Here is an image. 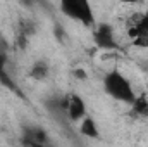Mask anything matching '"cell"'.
I'll return each mask as SVG.
<instances>
[{"label": "cell", "mask_w": 148, "mask_h": 147, "mask_svg": "<svg viewBox=\"0 0 148 147\" xmlns=\"http://www.w3.org/2000/svg\"><path fill=\"white\" fill-rule=\"evenodd\" d=\"M131 43L138 49H148V12L136 17V21L127 28Z\"/></svg>", "instance_id": "cell-4"}, {"label": "cell", "mask_w": 148, "mask_h": 147, "mask_svg": "<svg viewBox=\"0 0 148 147\" xmlns=\"http://www.w3.org/2000/svg\"><path fill=\"white\" fill-rule=\"evenodd\" d=\"M45 109L50 112V116L59 121V123H66L69 121L67 118V107H66V95H55V97H50L48 101H45ZM71 123V121H69Z\"/></svg>", "instance_id": "cell-7"}, {"label": "cell", "mask_w": 148, "mask_h": 147, "mask_svg": "<svg viewBox=\"0 0 148 147\" xmlns=\"http://www.w3.org/2000/svg\"><path fill=\"white\" fill-rule=\"evenodd\" d=\"M131 109L134 114H138V116H148V101L147 97H136L134 99V102L131 104Z\"/></svg>", "instance_id": "cell-10"}, {"label": "cell", "mask_w": 148, "mask_h": 147, "mask_svg": "<svg viewBox=\"0 0 148 147\" xmlns=\"http://www.w3.org/2000/svg\"><path fill=\"white\" fill-rule=\"evenodd\" d=\"M0 83H3L9 88H14V83L7 73V55L0 50Z\"/></svg>", "instance_id": "cell-9"}, {"label": "cell", "mask_w": 148, "mask_h": 147, "mask_svg": "<svg viewBox=\"0 0 148 147\" xmlns=\"http://www.w3.org/2000/svg\"><path fill=\"white\" fill-rule=\"evenodd\" d=\"M59 7L66 17L81 23L83 26L95 24V12L90 0H59Z\"/></svg>", "instance_id": "cell-2"}, {"label": "cell", "mask_w": 148, "mask_h": 147, "mask_svg": "<svg viewBox=\"0 0 148 147\" xmlns=\"http://www.w3.org/2000/svg\"><path fill=\"white\" fill-rule=\"evenodd\" d=\"M79 132L88 137V139H98L100 137V132H98V126H97V121L91 118V116H84L81 119V125H79Z\"/></svg>", "instance_id": "cell-8"}, {"label": "cell", "mask_w": 148, "mask_h": 147, "mask_svg": "<svg viewBox=\"0 0 148 147\" xmlns=\"http://www.w3.org/2000/svg\"><path fill=\"white\" fill-rule=\"evenodd\" d=\"M66 107H67V118L71 123H77L86 116V102L77 94L66 95Z\"/></svg>", "instance_id": "cell-6"}, {"label": "cell", "mask_w": 148, "mask_h": 147, "mask_svg": "<svg viewBox=\"0 0 148 147\" xmlns=\"http://www.w3.org/2000/svg\"><path fill=\"white\" fill-rule=\"evenodd\" d=\"M93 42L102 50H117L119 49V43L115 38V30L109 23L97 24V28L93 31Z\"/></svg>", "instance_id": "cell-3"}, {"label": "cell", "mask_w": 148, "mask_h": 147, "mask_svg": "<svg viewBox=\"0 0 148 147\" xmlns=\"http://www.w3.org/2000/svg\"><path fill=\"white\" fill-rule=\"evenodd\" d=\"M121 3H127V5H136V3H141L143 0H119Z\"/></svg>", "instance_id": "cell-12"}, {"label": "cell", "mask_w": 148, "mask_h": 147, "mask_svg": "<svg viewBox=\"0 0 148 147\" xmlns=\"http://www.w3.org/2000/svg\"><path fill=\"white\" fill-rule=\"evenodd\" d=\"M23 144L24 146H47L50 144V139L47 135V132L36 126V125H24L23 126Z\"/></svg>", "instance_id": "cell-5"}, {"label": "cell", "mask_w": 148, "mask_h": 147, "mask_svg": "<svg viewBox=\"0 0 148 147\" xmlns=\"http://www.w3.org/2000/svg\"><path fill=\"white\" fill-rule=\"evenodd\" d=\"M103 90L110 99L122 102V104H127V106H131L136 99L131 81L119 69H112L103 76Z\"/></svg>", "instance_id": "cell-1"}, {"label": "cell", "mask_w": 148, "mask_h": 147, "mask_svg": "<svg viewBox=\"0 0 148 147\" xmlns=\"http://www.w3.org/2000/svg\"><path fill=\"white\" fill-rule=\"evenodd\" d=\"M48 76V64L47 62H36L31 68V78L35 80H45Z\"/></svg>", "instance_id": "cell-11"}]
</instances>
